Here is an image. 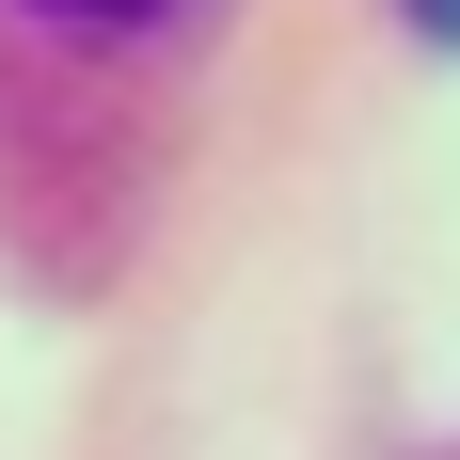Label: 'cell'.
Listing matches in <instances>:
<instances>
[{
	"label": "cell",
	"mask_w": 460,
	"mask_h": 460,
	"mask_svg": "<svg viewBox=\"0 0 460 460\" xmlns=\"http://www.w3.org/2000/svg\"><path fill=\"white\" fill-rule=\"evenodd\" d=\"M16 16H48V32H143V16H175V0H16Z\"/></svg>",
	"instance_id": "1"
}]
</instances>
